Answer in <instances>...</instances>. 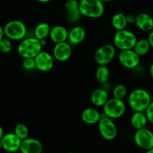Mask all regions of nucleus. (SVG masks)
<instances>
[{"mask_svg": "<svg viewBox=\"0 0 153 153\" xmlns=\"http://www.w3.org/2000/svg\"><path fill=\"white\" fill-rule=\"evenodd\" d=\"M2 149V146H1V140H0V150Z\"/></svg>", "mask_w": 153, "mask_h": 153, "instance_id": "39", "label": "nucleus"}, {"mask_svg": "<svg viewBox=\"0 0 153 153\" xmlns=\"http://www.w3.org/2000/svg\"><path fill=\"white\" fill-rule=\"evenodd\" d=\"M134 25L140 31L149 33L153 30V18L149 13H140L136 15Z\"/></svg>", "mask_w": 153, "mask_h": 153, "instance_id": "15", "label": "nucleus"}, {"mask_svg": "<svg viewBox=\"0 0 153 153\" xmlns=\"http://www.w3.org/2000/svg\"><path fill=\"white\" fill-rule=\"evenodd\" d=\"M4 37V27L0 25V40Z\"/></svg>", "mask_w": 153, "mask_h": 153, "instance_id": "33", "label": "nucleus"}, {"mask_svg": "<svg viewBox=\"0 0 153 153\" xmlns=\"http://www.w3.org/2000/svg\"><path fill=\"white\" fill-rule=\"evenodd\" d=\"M95 78L100 85H105L110 78V71L107 66H98L95 72Z\"/></svg>", "mask_w": 153, "mask_h": 153, "instance_id": "23", "label": "nucleus"}, {"mask_svg": "<svg viewBox=\"0 0 153 153\" xmlns=\"http://www.w3.org/2000/svg\"><path fill=\"white\" fill-rule=\"evenodd\" d=\"M4 37L13 41H21L26 37L27 28L20 20H10L4 26Z\"/></svg>", "mask_w": 153, "mask_h": 153, "instance_id": "5", "label": "nucleus"}, {"mask_svg": "<svg viewBox=\"0 0 153 153\" xmlns=\"http://www.w3.org/2000/svg\"><path fill=\"white\" fill-rule=\"evenodd\" d=\"M108 92L104 88H99L94 90L91 95V102L95 107L102 108L109 100Z\"/></svg>", "mask_w": 153, "mask_h": 153, "instance_id": "19", "label": "nucleus"}, {"mask_svg": "<svg viewBox=\"0 0 153 153\" xmlns=\"http://www.w3.org/2000/svg\"><path fill=\"white\" fill-rule=\"evenodd\" d=\"M117 59L123 67L129 70L137 68L140 63V57L133 49L120 51Z\"/></svg>", "mask_w": 153, "mask_h": 153, "instance_id": "10", "label": "nucleus"}, {"mask_svg": "<svg viewBox=\"0 0 153 153\" xmlns=\"http://www.w3.org/2000/svg\"><path fill=\"white\" fill-rule=\"evenodd\" d=\"M22 67L26 71H33L37 70L34 58H24L22 61Z\"/></svg>", "mask_w": 153, "mask_h": 153, "instance_id": "28", "label": "nucleus"}, {"mask_svg": "<svg viewBox=\"0 0 153 153\" xmlns=\"http://www.w3.org/2000/svg\"><path fill=\"white\" fill-rule=\"evenodd\" d=\"M51 27L49 23L45 22H41L37 24L34 29V37L37 40H46L49 37Z\"/></svg>", "mask_w": 153, "mask_h": 153, "instance_id": "21", "label": "nucleus"}, {"mask_svg": "<svg viewBox=\"0 0 153 153\" xmlns=\"http://www.w3.org/2000/svg\"><path fill=\"white\" fill-rule=\"evenodd\" d=\"M100 1L103 3H106V2H109V1H112V0H100Z\"/></svg>", "mask_w": 153, "mask_h": 153, "instance_id": "38", "label": "nucleus"}, {"mask_svg": "<svg viewBox=\"0 0 153 153\" xmlns=\"http://www.w3.org/2000/svg\"><path fill=\"white\" fill-rule=\"evenodd\" d=\"M67 153H74V152H67Z\"/></svg>", "mask_w": 153, "mask_h": 153, "instance_id": "40", "label": "nucleus"}, {"mask_svg": "<svg viewBox=\"0 0 153 153\" xmlns=\"http://www.w3.org/2000/svg\"><path fill=\"white\" fill-rule=\"evenodd\" d=\"M116 54L117 49L113 44L102 45L94 52V61L98 66H107L114 59Z\"/></svg>", "mask_w": 153, "mask_h": 153, "instance_id": "7", "label": "nucleus"}, {"mask_svg": "<svg viewBox=\"0 0 153 153\" xmlns=\"http://www.w3.org/2000/svg\"><path fill=\"white\" fill-rule=\"evenodd\" d=\"M145 153H153V148H152V149H149V150L146 151V152H145Z\"/></svg>", "mask_w": 153, "mask_h": 153, "instance_id": "37", "label": "nucleus"}, {"mask_svg": "<svg viewBox=\"0 0 153 153\" xmlns=\"http://www.w3.org/2000/svg\"><path fill=\"white\" fill-rule=\"evenodd\" d=\"M64 6L67 12L79 10V1L77 0H67Z\"/></svg>", "mask_w": 153, "mask_h": 153, "instance_id": "29", "label": "nucleus"}, {"mask_svg": "<svg viewBox=\"0 0 153 153\" xmlns=\"http://www.w3.org/2000/svg\"><path fill=\"white\" fill-rule=\"evenodd\" d=\"M34 61L36 69L43 73H46L53 68L55 60L52 53L43 50L34 58Z\"/></svg>", "mask_w": 153, "mask_h": 153, "instance_id": "11", "label": "nucleus"}, {"mask_svg": "<svg viewBox=\"0 0 153 153\" xmlns=\"http://www.w3.org/2000/svg\"><path fill=\"white\" fill-rule=\"evenodd\" d=\"M85 37L86 31L85 28L80 25H76L69 30L67 42L72 46H76L81 44L85 40Z\"/></svg>", "mask_w": 153, "mask_h": 153, "instance_id": "16", "label": "nucleus"}, {"mask_svg": "<svg viewBox=\"0 0 153 153\" xmlns=\"http://www.w3.org/2000/svg\"><path fill=\"white\" fill-rule=\"evenodd\" d=\"M13 133L20 139L23 140L29 137V129L28 126L23 123H19L16 125L13 129Z\"/></svg>", "mask_w": 153, "mask_h": 153, "instance_id": "26", "label": "nucleus"}, {"mask_svg": "<svg viewBox=\"0 0 153 153\" xmlns=\"http://www.w3.org/2000/svg\"><path fill=\"white\" fill-rule=\"evenodd\" d=\"M69 30L63 25H55L51 28L49 38L55 44L67 42Z\"/></svg>", "mask_w": 153, "mask_h": 153, "instance_id": "18", "label": "nucleus"}, {"mask_svg": "<svg viewBox=\"0 0 153 153\" xmlns=\"http://www.w3.org/2000/svg\"><path fill=\"white\" fill-rule=\"evenodd\" d=\"M2 149L7 152H16L19 151L22 140L13 132L4 134L1 140Z\"/></svg>", "mask_w": 153, "mask_h": 153, "instance_id": "13", "label": "nucleus"}, {"mask_svg": "<svg viewBox=\"0 0 153 153\" xmlns=\"http://www.w3.org/2000/svg\"><path fill=\"white\" fill-rule=\"evenodd\" d=\"M135 17L136 16H134V15L133 14L126 15V20H127V23H128V24L132 25V24L135 23Z\"/></svg>", "mask_w": 153, "mask_h": 153, "instance_id": "31", "label": "nucleus"}, {"mask_svg": "<svg viewBox=\"0 0 153 153\" xmlns=\"http://www.w3.org/2000/svg\"><path fill=\"white\" fill-rule=\"evenodd\" d=\"M111 25L113 28L117 31L126 29L128 25L126 20V15L123 13H116L111 18Z\"/></svg>", "mask_w": 153, "mask_h": 153, "instance_id": "22", "label": "nucleus"}, {"mask_svg": "<svg viewBox=\"0 0 153 153\" xmlns=\"http://www.w3.org/2000/svg\"><path fill=\"white\" fill-rule=\"evenodd\" d=\"M147 39L148 40H149V44H150L151 48L153 49V30L149 33V35H148Z\"/></svg>", "mask_w": 153, "mask_h": 153, "instance_id": "32", "label": "nucleus"}, {"mask_svg": "<svg viewBox=\"0 0 153 153\" xmlns=\"http://www.w3.org/2000/svg\"><path fill=\"white\" fill-rule=\"evenodd\" d=\"M4 129H3V128L1 126V125H0V140H1V138L4 137Z\"/></svg>", "mask_w": 153, "mask_h": 153, "instance_id": "35", "label": "nucleus"}, {"mask_svg": "<svg viewBox=\"0 0 153 153\" xmlns=\"http://www.w3.org/2000/svg\"><path fill=\"white\" fill-rule=\"evenodd\" d=\"M68 42H64L55 44L52 49V55L55 61L65 62L68 61L73 54V47Z\"/></svg>", "mask_w": 153, "mask_h": 153, "instance_id": "12", "label": "nucleus"}, {"mask_svg": "<svg viewBox=\"0 0 153 153\" xmlns=\"http://www.w3.org/2000/svg\"><path fill=\"white\" fill-rule=\"evenodd\" d=\"M151 49L150 44L147 38H141L137 40V43L134 45L133 50L140 57L147 55Z\"/></svg>", "mask_w": 153, "mask_h": 153, "instance_id": "24", "label": "nucleus"}, {"mask_svg": "<svg viewBox=\"0 0 153 153\" xmlns=\"http://www.w3.org/2000/svg\"><path fill=\"white\" fill-rule=\"evenodd\" d=\"M152 102V96L143 88H136L128 95V105L134 112H145Z\"/></svg>", "mask_w": 153, "mask_h": 153, "instance_id": "1", "label": "nucleus"}, {"mask_svg": "<svg viewBox=\"0 0 153 153\" xmlns=\"http://www.w3.org/2000/svg\"><path fill=\"white\" fill-rule=\"evenodd\" d=\"M37 1L40 3H48L49 2V1H52V0H37Z\"/></svg>", "mask_w": 153, "mask_h": 153, "instance_id": "36", "label": "nucleus"}, {"mask_svg": "<svg viewBox=\"0 0 153 153\" xmlns=\"http://www.w3.org/2000/svg\"><path fill=\"white\" fill-rule=\"evenodd\" d=\"M131 126L136 130L142 129V128H146L148 122L147 117L145 114V112L136 111L132 114L130 119Z\"/></svg>", "mask_w": 153, "mask_h": 153, "instance_id": "20", "label": "nucleus"}, {"mask_svg": "<svg viewBox=\"0 0 153 153\" xmlns=\"http://www.w3.org/2000/svg\"><path fill=\"white\" fill-rule=\"evenodd\" d=\"M97 128L101 137L106 140H113L117 136L118 130L114 121L107 117L102 115L97 124Z\"/></svg>", "mask_w": 153, "mask_h": 153, "instance_id": "8", "label": "nucleus"}, {"mask_svg": "<svg viewBox=\"0 0 153 153\" xmlns=\"http://www.w3.org/2000/svg\"><path fill=\"white\" fill-rule=\"evenodd\" d=\"M149 76H150V77L152 78V79L153 80V63L152 64H151L150 67H149Z\"/></svg>", "mask_w": 153, "mask_h": 153, "instance_id": "34", "label": "nucleus"}, {"mask_svg": "<svg viewBox=\"0 0 153 153\" xmlns=\"http://www.w3.org/2000/svg\"><path fill=\"white\" fill-rule=\"evenodd\" d=\"M102 117V114L100 113L95 108H87L82 111L81 114V119L88 125L98 124Z\"/></svg>", "mask_w": 153, "mask_h": 153, "instance_id": "17", "label": "nucleus"}, {"mask_svg": "<svg viewBox=\"0 0 153 153\" xmlns=\"http://www.w3.org/2000/svg\"><path fill=\"white\" fill-rule=\"evenodd\" d=\"M79 10L82 16L90 19H98L104 14L105 5L100 0H80Z\"/></svg>", "mask_w": 153, "mask_h": 153, "instance_id": "3", "label": "nucleus"}, {"mask_svg": "<svg viewBox=\"0 0 153 153\" xmlns=\"http://www.w3.org/2000/svg\"><path fill=\"white\" fill-rule=\"evenodd\" d=\"M12 48L13 44L10 39L4 37L0 40V52L4 54L9 53L12 50Z\"/></svg>", "mask_w": 153, "mask_h": 153, "instance_id": "27", "label": "nucleus"}, {"mask_svg": "<svg viewBox=\"0 0 153 153\" xmlns=\"http://www.w3.org/2000/svg\"><path fill=\"white\" fill-rule=\"evenodd\" d=\"M133 140L136 146L143 150L147 151L153 148V132L146 127L136 130Z\"/></svg>", "mask_w": 153, "mask_h": 153, "instance_id": "9", "label": "nucleus"}, {"mask_svg": "<svg viewBox=\"0 0 153 153\" xmlns=\"http://www.w3.org/2000/svg\"><path fill=\"white\" fill-rule=\"evenodd\" d=\"M112 97L117 100H124L126 97H128V90L127 88L123 84H118L113 88L111 91Z\"/></svg>", "mask_w": 153, "mask_h": 153, "instance_id": "25", "label": "nucleus"}, {"mask_svg": "<svg viewBox=\"0 0 153 153\" xmlns=\"http://www.w3.org/2000/svg\"><path fill=\"white\" fill-rule=\"evenodd\" d=\"M137 40V36L133 31L126 28L116 31L113 37V45L120 51L133 49Z\"/></svg>", "mask_w": 153, "mask_h": 153, "instance_id": "4", "label": "nucleus"}, {"mask_svg": "<svg viewBox=\"0 0 153 153\" xmlns=\"http://www.w3.org/2000/svg\"><path fill=\"white\" fill-rule=\"evenodd\" d=\"M43 146L41 141L34 137H28L22 140L19 152L20 153H42Z\"/></svg>", "mask_w": 153, "mask_h": 153, "instance_id": "14", "label": "nucleus"}, {"mask_svg": "<svg viewBox=\"0 0 153 153\" xmlns=\"http://www.w3.org/2000/svg\"><path fill=\"white\" fill-rule=\"evenodd\" d=\"M126 111V105L124 100L110 98L102 107V115L111 120L122 117Z\"/></svg>", "mask_w": 153, "mask_h": 153, "instance_id": "6", "label": "nucleus"}, {"mask_svg": "<svg viewBox=\"0 0 153 153\" xmlns=\"http://www.w3.org/2000/svg\"><path fill=\"white\" fill-rule=\"evenodd\" d=\"M145 114H146V117H147L148 122L153 125V101L147 108V109L145 111Z\"/></svg>", "mask_w": 153, "mask_h": 153, "instance_id": "30", "label": "nucleus"}, {"mask_svg": "<svg viewBox=\"0 0 153 153\" xmlns=\"http://www.w3.org/2000/svg\"><path fill=\"white\" fill-rule=\"evenodd\" d=\"M41 51H43V46L40 40L34 36L24 38L19 41L17 46V53L22 59L34 58Z\"/></svg>", "mask_w": 153, "mask_h": 153, "instance_id": "2", "label": "nucleus"}]
</instances>
